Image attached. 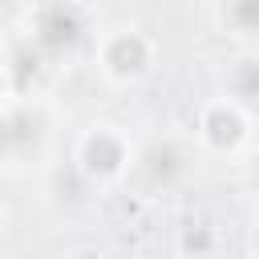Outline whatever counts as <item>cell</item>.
Segmentation results:
<instances>
[{"label": "cell", "instance_id": "1", "mask_svg": "<svg viewBox=\"0 0 259 259\" xmlns=\"http://www.w3.org/2000/svg\"><path fill=\"white\" fill-rule=\"evenodd\" d=\"M134 162H138V146H134V134L121 121L97 117L73 138V170L89 186L125 182L134 174Z\"/></svg>", "mask_w": 259, "mask_h": 259}, {"label": "cell", "instance_id": "4", "mask_svg": "<svg viewBox=\"0 0 259 259\" xmlns=\"http://www.w3.org/2000/svg\"><path fill=\"white\" fill-rule=\"evenodd\" d=\"M89 36V20L73 0H40L28 12V45L40 57H65Z\"/></svg>", "mask_w": 259, "mask_h": 259}, {"label": "cell", "instance_id": "9", "mask_svg": "<svg viewBox=\"0 0 259 259\" xmlns=\"http://www.w3.org/2000/svg\"><path fill=\"white\" fill-rule=\"evenodd\" d=\"M4 89H8V85H4V57H0V97H4Z\"/></svg>", "mask_w": 259, "mask_h": 259}, {"label": "cell", "instance_id": "6", "mask_svg": "<svg viewBox=\"0 0 259 259\" xmlns=\"http://www.w3.org/2000/svg\"><path fill=\"white\" fill-rule=\"evenodd\" d=\"M138 166H142L158 186H174L178 178H186V174H190V154H186L178 142H166V146H154V150L138 154L134 170H138Z\"/></svg>", "mask_w": 259, "mask_h": 259}, {"label": "cell", "instance_id": "5", "mask_svg": "<svg viewBox=\"0 0 259 259\" xmlns=\"http://www.w3.org/2000/svg\"><path fill=\"white\" fill-rule=\"evenodd\" d=\"M45 142V117L36 113V105L28 101H16L0 113V162H20V158H32Z\"/></svg>", "mask_w": 259, "mask_h": 259}, {"label": "cell", "instance_id": "10", "mask_svg": "<svg viewBox=\"0 0 259 259\" xmlns=\"http://www.w3.org/2000/svg\"><path fill=\"white\" fill-rule=\"evenodd\" d=\"M0 243H4V214H0Z\"/></svg>", "mask_w": 259, "mask_h": 259}, {"label": "cell", "instance_id": "8", "mask_svg": "<svg viewBox=\"0 0 259 259\" xmlns=\"http://www.w3.org/2000/svg\"><path fill=\"white\" fill-rule=\"evenodd\" d=\"M255 85H259V77H255V61H251L247 53H243L235 65H227V97H235V101L251 105Z\"/></svg>", "mask_w": 259, "mask_h": 259}, {"label": "cell", "instance_id": "7", "mask_svg": "<svg viewBox=\"0 0 259 259\" xmlns=\"http://www.w3.org/2000/svg\"><path fill=\"white\" fill-rule=\"evenodd\" d=\"M214 24L235 45H251L259 24V0H214Z\"/></svg>", "mask_w": 259, "mask_h": 259}, {"label": "cell", "instance_id": "3", "mask_svg": "<svg viewBox=\"0 0 259 259\" xmlns=\"http://www.w3.org/2000/svg\"><path fill=\"white\" fill-rule=\"evenodd\" d=\"M251 134H255V117H251V105L227 97V93H214L198 105V117H194V142L202 154L210 158H239L247 146H251Z\"/></svg>", "mask_w": 259, "mask_h": 259}, {"label": "cell", "instance_id": "2", "mask_svg": "<svg viewBox=\"0 0 259 259\" xmlns=\"http://www.w3.org/2000/svg\"><path fill=\"white\" fill-rule=\"evenodd\" d=\"M93 65L105 85L134 89L158 69V40L138 24H113L93 40Z\"/></svg>", "mask_w": 259, "mask_h": 259}]
</instances>
